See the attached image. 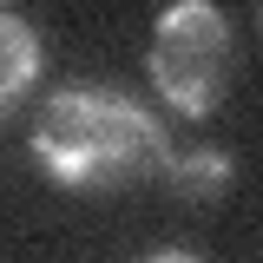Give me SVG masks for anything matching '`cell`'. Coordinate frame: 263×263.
Wrapping results in <instances>:
<instances>
[{"label":"cell","instance_id":"obj_1","mask_svg":"<svg viewBox=\"0 0 263 263\" xmlns=\"http://www.w3.org/2000/svg\"><path fill=\"white\" fill-rule=\"evenodd\" d=\"M33 158L46 164V178H60L72 191H125L158 178L171 145L158 119L125 92L105 86H66L46 99V112L33 119Z\"/></svg>","mask_w":263,"mask_h":263},{"label":"cell","instance_id":"obj_2","mask_svg":"<svg viewBox=\"0 0 263 263\" xmlns=\"http://www.w3.org/2000/svg\"><path fill=\"white\" fill-rule=\"evenodd\" d=\"M152 86L184 119L217 112L230 92V20L211 0H171L152 27Z\"/></svg>","mask_w":263,"mask_h":263},{"label":"cell","instance_id":"obj_3","mask_svg":"<svg viewBox=\"0 0 263 263\" xmlns=\"http://www.w3.org/2000/svg\"><path fill=\"white\" fill-rule=\"evenodd\" d=\"M158 178H164L178 197H184V204H211V197H224V191H230V178H237V171H230L224 152L197 145V152H171Z\"/></svg>","mask_w":263,"mask_h":263},{"label":"cell","instance_id":"obj_4","mask_svg":"<svg viewBox=\"0 0 263 263\" xmlns=\"http://www.w3.org/2000/svg\"><path fill=\"white\" fill-rule=\"evenodd\" d=\"M0 40H7V72H0V99L13 105V99L27 92V79L40 72V40H33V27L20 20V13H7V20H0Z\"/></svg>","mask_w":263,"mask_h":263},{"label":"cell","instance_id":"obj_5","mask_svg":"<svg viewBox=\"0 0 263 263\" xmlns=\"http://www.w3.org/2000/svg\"><path fill=\"white\" fill-rule=\"evenodd\" d=\"M257 13H263V0H257Z\"/></svg>","mask_w":263,"mask_h":263}]
</instances>
